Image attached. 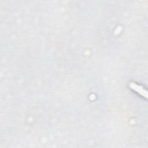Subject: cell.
Segmentation results:
<instances>
[{
  "label": "cell",
  "mask_w": 148,
  "mask_h": 148,
  "mask_svg": "<svg viewBox=\"0 0 148 148\" xmlns=\"http://www.w3.org/2000/svg\"><path fill=\"white\" fill-rule=\"evenodd\" d=\"M130 87L131 88L136 91V92H138L139 94H140L141 95H142L143 97H145V98H147V91L146 90H145L142 87L134 83H131L130 84Z\"/></svg>",
  "instance_id": "cell-1"
}]
</instances>
